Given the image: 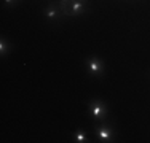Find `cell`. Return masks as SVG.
I'll return each mask as SVG.
<instances>
[{"mask_svg":"<svg viewBox=\"0 0 150 143\" xmlns=\"http://www.w3.org/2000/svg\"><path fill=\"white\" fill-rule=\"evenodd\" d=\"M94 135L99 142L102 143H109V142H115V129L112 124L105 121H101L99 124L94 126Z\"/></svg>","mask_w":150,"mask_h":143,"instance_id":"7a4b0ae2","label":"cell"},{"mask_svg":"<svg viewBox=\"0 0 150 143\" xmlns=\"http://www.w3.org/2000/svg\"><path fill=\"white\" fill-rule=\"evenodd\" d=\"M90 113L96 123L105 121L109 118V105L101 99H94L90 102Z\"/></svg>","mask_w":150,"mask_h":143,"instance_id":"3957f363","label":"cell"},{"mask_svg":"<svg viewBox=\"0 0 150 143\" xmlns=\"http://www.w3.org/2000/svg\"><path fill=\"white\" fill-rule=\"evenodd\" d=\"M85 67H86L88 73L93 78H104L105 75V64L101 57L98 56H90L85 59Z\"/></svg>","mask_w":150,"mask_h":143,"instance_id":"6da1fadb","label":"cell"},{"mask_svg":"<svg viewBox=\"0 0 150 143\" xmlns=\"http://www.w3.org/2000/svg\"><path fill=\"white\" fill-rule=\"evenodd\" d=\"M72 138H74L75 143H86V142H90L88 140V134L83 130V129H77V130L72 134Z\"/></svg>","mask_w":150,"mask_h":143,"instance_id":"8992f818","label":"cell"},{"mask_svg":"<svg viewBox=\"0 0 150 143\" xmlns=\"http://www.w3.org/2000/svg\"><path fill=\"white\" fill-rule=\"evenodd\" d=\"M88 11V6L85 0H72L69 8L64 11V16H81Z\"/></svg>","mask_w":150,"mask_h":143,"instance_id":"5b68a950","label":"cell"},{"mask_svg":"<svg viewBox=\"0 0 150 143\" xmlns=\"http://www.w3.org/2000/svg\"><path fill=\"white\" fill-rule=\"evenodd\" d=\"M11 49H13L11 43H8L5 38L2 37V40H0V54L5 56V54H8V53H11Z\"/></svg>","mask_w":150,"mask_h":143,"instance_id":"52a82bcc","label":"cell"},{"mask_svg":"<svg viewBox=\"0 0 150 143\" xmlns=\"http://www.w3.org/2000/svg\"><path fill=\"white\" fill-rule=\"evenodd\" d=\"M43 16H45L46 21H50V22H58L61 18L64 16L59 2H50L43 8Z\"/></svg>","mask_w":150,"mask_h":143,"instance_id":"277c9868","label":"cell"},{"mask_svg":"<svg viewBox=\"0 0 150 143\" xmlns=\"http://www.w3.org/2000/svg\"><path fill=\"white\" fill-rule=\"evenodd\" d=\"M18 2H19V0H3V3H5V6H10V8H11V6H15Z\"/></svg>","mask_w":150,"mask_h":143,"instance_id":"ba28073f","label":"cell"}]
</instances>
